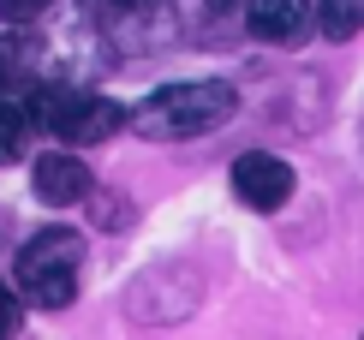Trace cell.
<instances>
[{
  "label": "cell",
  "instance_id": "6da1fadb",
  "mask_svg": "<svg viewBox=\"0 0 364 340\" xmlns=\"http://www.w3.org/2000/svg\"><path fill=\"white\" fill-rule=\"evenodd\" d=\"M239 114L233 84L221 78H186V84H161L156 96L138 102V114H126V126L149 137V144H186V137H209Z\"/></svg>",
  "mask_w": 364,
  "mask_h": 340
},
{
  "label": "cell",
  "instance_id": "7a4b0ae2",
  "mask_svg": "<svg viewBox=\"0 0 364 340\" xmlns=\"http://www.w3.org/2000/svg\"><path fill=\"white\" fill-rule=\"evenodd\" d=\"M24 114L30 126L54 132L66 149H84V144H102L126 126V107L96 96V90H78V84H36L24 96Z\"/></svg>",
  "mask_w": 364,
  "mask_h": 340
},
{
  "label": "cell",
  "instance_id": "3957f363",
  "mask_svg": "<svg viewBox=\"0 0 364 340\" xmlns=\"http://www.w3.org/2000/svg\"><path fill=\"white\" fill-rule=\"evenodd\" d=\"M78 275H84V239L66 227H42L18 251V281L30 304H42V311H60V304L78 299Z\"/></svg>",
  "mask_w": 364,
  "mask_h": 340
},
{
  "label": "cell",
  "instance_id": "277c9868",
  "mask_svg": "<svg viewBox=\"0 0 364 340\" xmlns=\"http://www.w3.org/2000/svg\"><path fill=\"white\" fill-rule=\"evenodd\" d=\"M90 18H96L102 42L132 60L161 54L179 36V6L173 0H90Z\"/></svg>",
  "mask_w": 364,
  "mask_h": 340
},
{
  "label": "cell",
  "instance_id": "5b68a950",
  "mask_svg": "<svg viewBox=\"0 0 364 340\" xmlns=\"http://www.w3.org/2000/svg\"><path fill=\"white\" fill-rule=\"evenodd\" d=\"M233 197L257 215H275L293 197V167L281 156H269V149H251V156L233 161Z\"/></svg>",
  "mask_w": 364,
  "mask_h": 340
},
{
  "label": "cell",
  "instance_id": "8992f818",
  "mask_svg": "<svg viewBox=\"0 0 364 340\" xmlns=\"http://www.w3.org/2000/svg\"><path fill=\"white\" fill-rule=\"evenodd\" d=\"M90 191H96V174H90L84 156H72V149H48V156H36V197L54 209H78L90 203Z\"/></svg>",
  "mask_w": 364,
  "mask_h": 340
},
{
  "label": "cell",
  "instance_id": "52a82bcc",
  "mask_svg": "<svg viewBox=\"0 0 364 340\" xmlns=\"http://www.w3.org/2000/svg\"><path fill=\"white\" fill-rule=\"evenodd\" d=\"M245 18L257 42H299L311 30V0H251Z\"/></svg>",
  "mask_w": 364,
  "mask_h": 340
},
{
  "label": "cell",
  "instance_id": "ba28073f",
  "mask_svg": "<svg viewBox=\"0 0 364 340\" xmlns=\"http://www.w3.org/2000/svg\"><path fill=\"white\" fill-rule=\"evenodd\" d=\"M311 18H316L323 36L346 42V36H358V30H364V0H311Z\"/></svg>",
  "mask_w": 364,
  "mask_h": 340
},
{
  "label": "cell",
  "instance_id": "9c48e42d",
  "mask_svg": "<svg viewBox=\"0 0 364 340\" xmlns=\"http://www.w3.org/2000/svg\"><path fill=\"white\" fill-rule=\"evenodd\" d=\"M24 137H30V114H24V102H6V96H0V167L24 156Z\"/></svg>",
  "mask_w": 364,
  "mask_h": 340
},
{
  "label": "cell",
  "instance_id": "30bf717a",
  "mask_svg": "<svg viewBox=\"0 0 364 340\" xmlns=\"http://www.w3.org/2000/svg\"><path fill=\"white\" fill-rule=\"evenodd\" d=\"M18 322H24V304H18V292L0 281V340H12V334H18Z\"/></svg>",
  "mask_w": 364,
  "mask_h": 340
},
{
  "label": "cell",
  "instance_id": "8fae6325",
  "mask_svg": "<svg viewBox=\"0 0 364 340\" xmlns=\"http://www.w3.org/2000/svg\"><path fill=\"white\" fill-rule=\"evenodd\" d=\"M54 0H0V18L6 24H30V18H42Z\"/></svg>",
  "mask_w": 364,
  "mask_h": 340
},
{
  "label": "cell",
  "instance_id": "7c38bea8",
  "mask_svg": "<svg viewBox=\"0 0 364 340\" xmlns=\"http://www.w3.org/2000/svg\"><path fill=\"white\" fill-rule=\"evenodd\" d=\"M209 6H215V12H227V6H233V0H209Z\"/></svg>",
  "mask_w": 364,
  "mask_h": 340
}]
</instances>
